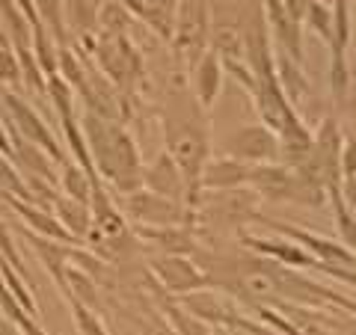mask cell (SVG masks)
Wrapping results in <instances>:
<instances>
[{"label":"cell","instance_id":"8992f818","mask_svg":"<svg viewBox=\"0 0 356 335\" xmlns=\"http://www.w3.org/2000/svg\"><path fill=\"white\" fill-rule=\"evenodd\" d=\"M89 51L95 57L98 72L119 89H134L143 74V60L128 36H102L89 42Z\"/></svg>","mask_w":356,"mask_h":335},{"label":"cell","instance_id":"30bf717a","mask_svg":"<svg viewBox=\"0 0 356 335\" xmlns=\"http://www.w3.org/2000/svg\"><path fill=\"white\" fill-rule=\"evenodd\" d=\"M149 267H152V273L158 276V282L175 297L193 294L208 285L205 270L196 267L191 255H152Z\"/></svg>","mask_w":356,"mask_h":335},{"label":"cell","instance_id":"5b68a950","mask_svg":"<svg viewBox=\"0 0 356 335\" xmlns=\"http://www.w3.org/2000/svg\"><path fill=\"white\" fill-rule=\"evenodd\" d=\"M0 110H3V119H0V122H3V125L13 133L24 137L27 142L39 146L42 152H48L60 166L69 163V161H65V152L60 146V140L54 137V131L48 128V122L36 113V107H33L27 98L15 95L13 89H3V95H0Z\"/></svg>","mask_w":356,"mask_h":335},{"label":"cell","instance_id":"9a60e30c","mask_svg":"<svg viewBox=\"0 0 356 335\" xmlns=\"http://www.w3.org/2000/svg\"><path fill=\"white\" fill-rule=\"evenodd\" d=\"M143 243L158 250V255H193L199 252L193 226H134L131 229Z\"/></svg>","mask_w":356,"mask_h":335},{"label":"cell","instance_id":"ffe728a7","mask_svg":"<svg viewBox=\"0 0 356 335\" xmlns=\"http://www.w3.org/2000/svg\"><path fill=\"white\" fill-rule=\"evenodd\" d=\"M51 214L57 217L60 226L69 231V238L74 243H83L89 238V231H92V217H89V205H81V202H74V199L69 196H57V202H54L51 208Z\"/></svg>","mask_w":356,"mask_h":335},{"label":"cell","instance_id":"e575fe53","mask_svg":"<svg viewBox=\"0 0 356 335\" xmlns=\"http://www.w3.org/2000/svg\"><path fill=\"white\" fill-rule=\"evenodd\" d=\"M0 335H21L15 327H13V323H9L3 315H0Z\"/></svg>","mask_w":356,"mask_h":335},{"label":"cell","instance_id":"cb8c5ba5","mask_svg":"<svg viewBox=\"0 0 356 335\" xmlns=\"http://www.w3.org/2000/svg\"><path fill=\"white\" fill-rule=\"evenodd\" d=\"M92 184H98L95 178H89L81 166L74 161H69L60 170V187H63V196L74 199V202L81 205H89V199H92Z\"/></svg>","mask_w":356,"mask_h":335},{"label":"cell","instance_id":"3957f363","mask_svg":"<svg viewBox=\"0 0 356 335\" xmlns=\"http://www.w3.org/2000/svg\"><path fill=\"white\" fill-rule=\"evenodd\" d=\"M247 187H252L255 196L267 199V202H288V205H309V208H318L327 202L324 187L309 181L303 172L288 170L280 161L250 166Z\"/></svg>","mask_w":356,"mask_h":335},{"label":"cell","instance_id":"5bb4252c","mask_svg":"<svg viewBox=\"0 0 356 335\" xmlns=\"http://www.w3.org/2000/svg\"><path fill=\"white\" fill-rule=\"evenodd\" d=\"M24 234L30 240V250L39 255L42 267L54 279V285L63 291V297H69V267H72L77 247H72V243H60V240H48V238H42V234H33L30 229Z\"/></svg>","mask_w":356,"mask_h":335},{"label":"cell","instance_id":"f1b7e54d","mask_svg":"<svg viewBox=\"0 0 356 335\" xmlns=\"http://www.w3.org/2000/svg\"><path fill=\"white\" fill-rule=\"evenodd\" d=\"M0 190L9 193V196H15V199H21V202H33L24 178H21V172L15 170V163L9 161L3 152H0Z\"/></svg>","mask_w":356,"mask_h":335},{"label":"cell","instance_id":"836d02e7","mask_svg":"<svg viewBox=\"0 0 356 335\" xmlns=\"http://www.w3.org/2000/svg\"><path fill=\"white\" fill-rule=\"evenodd\" d=\"M282 9L288 13V18H294L297 24H303V18L309 13V6H312V0H280Z\"/></svg>","mask_w":356,"mask_h":335},{"label":"cell","instance_id":"e0dca14e","mask_svg":"<svg viewBox=\"0 0 356 335\" xmlns=\"http://www.w3.org/2000/svg\"><path fill=\"white\" fill-rule=\"evenodd\" d=\"M250 178V166L232 158H208L202 178H199V187L208 190V193H229V190H243Z\"/></svg>","mask_w":356,"mask_h":335},{"label":"cell","instance_id":"4316f807","mask_svg":"<svg viewBox=\"0 0 356 335\" xmlns=\"http://www.w3.org/2000/svg\"><path fill=\"white\" fill-rule=\"evenodd\" d=\"M18 54V69H21V83L27 86V92L33 95H42L48 92V77H44V72L39 69L36 57H33V48H15Z\"/></svg>","mask_w":356,"mask_h":335},{"label":"cell","instance_id":"52a82bcc","mask_svg":"<svg viewBox=\"0 0 356 335\" xmlns=\"http://www.w3.org/2000/svg\"><path fill=\"white\" fill-rule=\"evenodd\" d=\"M122 214L125 220H131L134 226H193L196 214L187 211L181 202H172L166 196H158L152 190L140 187L134 193L122 196Z\"/></svg>","mask_w":356,"mask_h":335},{"label":"cell","instance_id":"ba28073f","mask_svg":"<svg viewBox=\"0 0 356 335\" xmlns=\"http://www.w3.org/2000/svg\"><path fill=\"white\" fill-rule=\"evenodd\" d=\"M208 0H178L175 6V24H172V42L181 51L184 63L193 65L208 51Z\"/></svg>","mask_w":356,"mask_h":335},{"label":"cell","instance_id":"484cf974","mask_svg":"<svg viewBox=\"0 0 356 335\" xmlns=\"http://www.w3.org/2000/svg\"><path fill=\"white\" fill-rule=\"evenodd\" d=\"M0 276H3V282L9 288V294L15 297V303L27 311L30 318H39V303H36V297H33L30 291V285H27V279L21 276L18 270H13V264L0 259Z\"/></svg>","mask_w":356,"mask_h":335},{"label":"cell","instance_id":"9c48e42d","mask_svg":"<svg viewBox=\"0 0 356 335\" xmlns=\"http://www.w3.org/2000/svg\"><path fill=\"white\" fill-rule=\"evenodd\" d=\"M220 149H222V158L241 161L247 166L280 161V140L264 125H241L235 131H229L220 140Z\"/></svg>","mask_w":356,"mask_h":335},{"label":"cell","instance_id":"ac0fdd59","mask_svg":"<svg viewBox=\"0 0 356 335\" xmlns=\"http://www.w3.org/2000/svg\"><path fill=\"white\" fill-rule=\"evenodd\" d=\"M222 74H226V69H222V60L217 51H205L202 57H199V63L191 69V83H193V98L199 104H202L205 110L214 107V101L220 98V89H222Z\"/></svg>","mask_w":356,"mask_h":335},{"label":"cell","instance_id":"277c9868","mask_svg":"<svg viewBox=\"0 0 356 335\" xmlns=\"http://www.w3.org/2000/svg\"><path fill=\"white\" fill-rule=\"evenodd\" d=\"M341 142H344V133L339 128L336 119H324L321 122V128L312 133V152L306 163L300 166L297 172H303L309 181H315L318 187L327 190L330 193H336L341 190Z\"/></svg>","mask_w":356,"mask_h":335},{"label":"cell","instance_id":"83f0119b","mask_svg":"<svg viewBox=\"0 0 356 335\" xmlns=\"http://www.w3.org/2000/svg\"><path fill=\"white\" fill-rule=\"evenodd\" d=\"M303 27H309L315 36H321L330 44V39H332V6L324 3V0H312L309 13L303 18Z\"/></svg>","mask_w":356,"mask_h":335},{"label":"cell","instance_id":"8fae6325","mask_svg":"<svg viewBox=\"0 0 356 335\" xmlns=\"http://www.w3.org/2000/svg\"><path fill=\"white\" fill-rule=\"evenodd\" d=\"M261 9H264V24H267V33H270L273 51L285 54L288 60L303 65V24L288 18L280 0H264Z\"/></svg>","mask_w":356,"mask_h":335},{"label":"cell","instance_id":"d4e9b609","mask_svg":"<svg viewBox=\"0 0 356 335\" xmlns=\"http://www.w3.org/2000/svg\"><path fill=\"white\" fill-rule=\"evenodd\" d=\"M95 27L102 36H128V27H131V13L119 0H104L98 6V21Z\"/></svg>","mask_w":356,"mask_h":335},{"label":"cell","instance_id":"1f68e13d","mask_svg":"<svg viewBox=\"0 0 356 335\" xmlns=\"http://www.w3.org/2000/svg\"><path fill=\"white\" fill-rule=\"evenodd\" d=\"M0 259L9 261V264H13V270H18L21 276L27 279V267H24V261H21V255H18V250H15L13 229L6 226V220H3V217H0Z\"/></svg>","mask_w":356,"mask_h":335},{"label":"cell","instance_id":"603a6c76","mask_svg":"<svg viewBox=\"0 0 356 335\" xmlns=\"http://www.w3.org/2000/svg\"><path fill=\"white\" fill-rule=\"evenodd\" d=\"M98 0H63V15H65V27L77 30L83 39H89V33L95 30L98 21Z\"/></svg>","mask_w":356,"mask_h":335},{"label":"cell","instance_id":"d6a6232c","mask_svg":"<svg viewBox=\"0 0 356 335\" xmlns=\"http://www.w3.org/2000/svg\"><path fill=\"white\" fill-rule=\"evenodd\" d=\"M341 178H356V137H344L341 142Z\"/></svg>","mask_w":356,"mask_h":335},{"label":"cell","instance_id":"7a4b0ae2","mask_svg":"<svg viewBox=\"0 0 356 335\" xmlns=\"http://www.w3.org/2000/svg\"><path fill=\"white\" fill-rule=\"evenodd\" d=\"M81 131L86 140V152L92 161L95 175L104 184H110L119 196H128L134 190L143 187V163H140V149L134 137L119 125V122H107L95 113H83Z\"/></svg>","mask_w":356,"mask_h":335},{"label":"cell","instance_id":"f546056e","mask_svg":"<svg viewBox=\"0 0 356 335\" xmlns=\"http://www.w3.org/2000/svg\"><path fill=\"white\" fill-rule=\"evenodd\" d=\"M69 309H72V320L81 335H107V327L92 309H86L83 303H77V300H69Z\"/></svg>","mask_w":356,"mask_h":335},{"label":"cell","instance_id":"44dd1931","mask_svg":"<svg viewBox=\"0 0 356 335\" xmlns=\"http://www.w3.org/2000/svg\"><path fill=\"white\" fill-rule=\"evenodd\" d=\"M273 74H276V86L282 89V95L294 104H300L303 98H309V81L303 74V65L288 60L285 54H276L273 51Z\"/></svg>","mask_w":356,"mask_h":335},{"label":"cell","instance_id":"d6986e66","mask_svg":"<svg viewBox=\"0 0 356 335\" xmlns=\"http://www.w3.org/2000/svg\"><path fill=\"white\" fill-rule=\"evenodd\" d=\"M276 140H280V163L288 170H300L312 152V131L306 128V122L297 119L282 133H276Z\"/></svg>","mask_w":356,"mask_h":335},{"label":"cell","instance_id":"7c38bea8","mask_svg":"<svg viewBox=\"0 0 356 335\" xmlns=\"http://www.w3.org/2000/svg\"><path fill=\"white\" fill-rule=\"evenodd\" d=\"M252 101H255V110H259V116H261V125L270 128L273 133H282L288 125H294L300 119L297 110L291 107V101L282 95V89L276 86V77L273 81H255Z\"/></svg>","mask_w":356,"mask_h":335},{"label":"cell","instance_id":"2e32d148","mask_svg":"<svg viewBox=\"0 0 356 335\" xmlns=\"http://www.w3.org/2000/svg\"><path fill=\"white\" fill-rule=\"evenodd\" d=\"M143 187L152 190V193H158V196L172 199V202H181V205L187 199L181 170H178L175 161L166 152H161L149 166H143Z\"/></svg>","mask_w":356,"mask_h":335},{"label":"cell","instance_id":"4dcf8cb0","mask_svg":"<svg viewBox=\"0 0 356 335\" xmlns=\"http://www.w3.org/2000/svg\"><path fill=\"white\" fill-rule=\"evenodd\" d=\"M0 83L3 86H21V69H18V54L13 44L0 42Z\"/></svg>","mask_w":356,"mask_h":335},{"label":"cell","instance_id":"6da1fadb","mask_svg":"<svg viewBox=\"0 0 356 335\" xmlns=\"http://www.w3.org/2000/svg\"><path fill=\"white\" fill-rule=\"evenodd\" d=\"M161 128H163V152L181 170L184 187H187L184 208L196 214L202 208L199 178H202V170L211 158L205 107L193 95H170L166 104L161 107Z\"/></svg>","mask_w":356,"mask_h":335},{"label":"cell","instance_id":"4fadbf2b","mask_svg":"<svg viewBox=\"0 0 356 335\" xmlns=\"http://www.w3.org/2000/svg\"><path fill=\"white\" fill-rule=\"evenodd\" d=\"M238 238H241V243L247 250L259 252V255H264V259H270V261H280L285 267H294V270H300V267L321 270V261L312 259V255L303 247H297V243L288 240V238H255V234L243 231V229L238 231Z\"/></svg>","mask_w":356,"mask_h":335},{"label":"cell","instance_id":"7402d4cb","mask_svg":"<svg viewBox=\"0 0 356 335\" xmlns=\"http://www.w3.org/2000/svg\"><path fill=\"white\" fill-rule=\"evenodd\" d=\"M181 306L191 311L196 320H205V323H235V318L229 315V309L222 306L214 294L202 291V288L193 291V294H184L181 297Z\"/></svg>","mask_w":356,"mask_h":335}]
</instances>
